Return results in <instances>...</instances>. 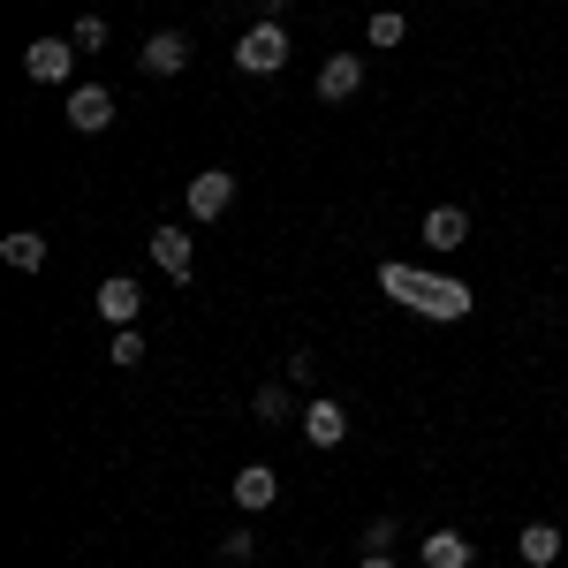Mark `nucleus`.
Returning <instances> with one entry per match:
<instances>
[{"label":"nucleus","mask_w":568,"mask_h":568,"mask_svg":"<svg viewBox=\"0 0 568 568\" xmlns=\"http://www.w3.org/2000/svg\"><path fill=\"white\" fill-rule=\"evenodd\" d=\"M379 288H387L394 304L425 311L439 326H455V318H470V288L463 281H447V273H409V265H379Z\"/></svg>","instance_id":"obj_1"},{"label":"nucleus","mask_w":568,"mask_h":568,"mask_svg":"<svg viewBox=\"0 0 568 568\" xmlns=\"http://www.w3.org/2000/svg\"><path fill=\"white\" fill-rule=\"evenodd\" d=\"M235 69H243V77H273V69H288V23H251V31L235 39Z\"/></svg>","instance_id":"obj_2"},{"label":"nucleus","mask_w":568,"mask_h":568,"mask_svg":"<svg viewBox=\"0 0 568 568\" xmlns=\"http://www.w3.org/2000/svg\"><path fill=\"white\" fill-rule=\"evenodd\" d=\"M182 205H190V220H197V227L227 220V205H235V175H227V168H205V175H190Z\"/></svg>","instance_id":"obj_3"},{"label":"nucleus","mask_w":568,"mask_h":568,"mask_svg":"<svg viewBox=\"0 0 568 568\" xmlns=\"http://www.w3.org/2000/svg\"><path fill=\"white\" fill-rule=\"evenodd\" d=\"M23 77L31 84H69L77 77V39H31L23 45Z\"/></svg>","instance_id":"obj_4"},{"label":"nucleus","mask_w":568,"mask_h":568,"mask_svg":"<svg viewBox=\"0 0 568 568\" xmlns=\"http://www.w3.org/2000/svg\"><path fill=\"white\" fill-rule=\"evenodd\" d=\"M190 53H197L190 31H152V39L136 45V69H144V77H182V69H190Z\"/></svg>","instance_id":"obj_5"},{"label":"nucleus","mask_w":568,"mask_h":568,"mask_svg":"<svg viewBox=\"0 0 568 568\" xmlns=\"http://www.w3.org/2000/svg\"><path fill=\"white\" fill-rule=\"evenodd\" d=\"M227 500H235L243 516H265V508L281 500V470H273V463H243L235 485H227Z\"/></svg>","instance_id":"obj_6"},{"label":"nucleus","mask_w":568,"mask_h":568,"mask_svg":"<svg viewBox=\"0 0 568 568\" xmlns=\"http://www.w3.org/2000/svg\"><path fill=\"white\" fill-rule=\"evenodd\" d=\"M114 91L106 84H69V130H84V136H99V130H114Z\"/></svg>","instance_id":"obj_7"},{"label":"nucleus","mask_w":568,"mask_h":568,"mask_svg":"<svg viewBox=\"0 0 568 568\" xmlns=\"http://www.w3.org/2000/svg\"><path fill=\"white\" fill-rule=\"evenodd\" d=\"M152 265L182 288V281L197 273V243H190V227H152Z\"/></svg>","instance_id":"obj_8"},{"label":"nucleus","mask_w":568,"mask_h":568,"mask_svg":"<svg viewBox=\"0 0 568 568\" xmlns=\"http://www.w3.org/2000/svg\"><path fill=\"white\" fill-rule=\"evenodd\" d=\"M304 439L311 447H342L349 439V402H334V394L304 402Z\"/></svg>","instance_id":"obj_9"},{"label":"nucleus","mask_w":568,"mask_h":568,"mask_svg":"<svg viewBox=\"0 0 568 568\" xmlns=\"http://www.w3.org/2000/svg\"><path fill=\"white\" fill-rule=\"evenodd\" d=\"M470 561H478L470 530H425V546H417V568H470Z\"/></svg>","instance_id":"obj_10"},{"label":"nucleus","mask_w":568,"mask_h":568,"mask_svg":"<svg viewBox=\"0 0 568 568\" xmlns=\"http://www.w3.org/2000/svg\"><path fill=\"white\" fill-rule=\"evenodd\" d=\"M356 91H364V61H356V53H334V61H318V99H326V106H349Z\"/></svg>","instance_id":"obj_11"},{"label":"nucleus","mask_w":568,"mask_h":568,"mask_svg":"<svg viewBox=\"0 0 568 568\" xmlns=\"http://www.w3.org/2000/svg\"><path fill=\"white\" fill-rule=\"evenodd\" d=\"M561 546H568L561 524H524V530H516V554H524V568H554V561H561Z\"/></svg>","instance_id":"obj_12"},{"label":"nucleus","mask_w":568,"mask_h":568,"mask_svg":"<svg viewBox=\"0 0 568 568\" xmlns=\"http://www.w3.org/2000/svg\"><path fill=\"white\" fill-rule=\"evenodd\" d=\"M425 243H433V251H463V243H470V213H463V205H433V213H425Z\"/></svg>","instance_id":"obj_13"},{"label":"nucleus","mask_w":568,"mask_h":568,"mask_svg":"<svg viewBox=\"0 0 568 568\" xmlns=\"http://www.w3.org/2000/svg\"><path fill=\"white\" fill-rule=\"evenodd\" d=\"M136 311H144V288L114 273V281L99 288V318H106V326H136Z\"/></svg>","instance_id":"obj_14"},{"label":"nucleus","mask_w":568,"mask_h":568,"mask_svg":"<svg viewBox=\"0 0 568 568\" xmlns=\"http://www.w3.org/2000/svg\"><path fill=\"white\" fill-rule=\"evenodd\" d=\"M0 258L16 265V273H45V235H39V227H16V235H0Z\"/></svg>","instance_id":"obj_15"},{"label":"nucleus","mask_w":568,"mask_h":568,"mask_svg":"<svg viewBox=\"0 0 568 568\" xmlns=\"http://www.w3.org/2000/svg\"><path fill=\"white\" fill-rule=\"evenodd\" d=\"M144 349H152V342H144L136 326H114V342H106V364H122V372H136V364H144Z\"/></svg>","instance_id":"obj_16"},{"label":"nucleus","mask_w":568,"mask_h":568,"mask_svg":"<svg viewBox=\"0 0 568 568\" xmlns=\"http://www.w3.org/2000/svg\"><path fill=\"white\" fill-rule=\"evenodd\" d=\"M364 39H372V45H402V39H409V16H394V8H379V16L364 23Z\"/></svg>","instance_id":"obj_17"},{"label":"nucleus","mask_w":568,"mask_h":568,"mask_svg":"<svg viewBox=\"0 0 568 568\" xmlns=\"http://www.w3.org/2000/svg\"><path fill=\"white\" fill-rule=\"evenodd\" d=\"M251 417L258 425H288V387H258L251 394Z\"/></svg>","instance_id":"obj_18"},{"label":"nucleus","mask_w":568,"mask_h":568,"mask_svg":"<svg viewBox=\"0 0 568 568\" xmlns=\"http://www.w3.org/2000/svg\"><path fill=\"white\" fill-rule=\"evenodd\" d=\"M402 546V516H372L364 524V554H394Z\"/></svg>","instance_id":"obj_19"},{"label":"nucleus","mask_w":568,"mask_h":568,"mask_svg":"<svg viewBox=\"0 0 568 568\" xmlns=\"http://www.w3.org/2000/svg\"><path fill=\"white\" fill-rule=\"evenodd\" d=\"M69 39H77V53H106V16H77Z\"/></svg>","instance_id":"obj_20"},{"label":"nucleus","mask_w":568,"mask_h":568,"mask_svg":"<svg viewBox=\"0 0 568 568\" xmlns=\"http://www.w3.org/2000/svg\"><path fill=\"white\" fill-rule=\"evenodd\" d=\"M251 554H258L251 530H227V538H220V561H251Z\"/></svg>","instance_id":"obj_21"},{"label":"nucleus","mask_w":568,"mask_h":568,"mask_svg":"<svg viewBox=\"0 0 568 568\" xmlns=\"http://www.w3.org/2000/svg\"><path fill=\"white\" fill-rule=\"evenodd\" d=\"M311 372H318V356H311V349L288 356V387H311Z\"/></svg>","instance_id":"obj_22"},{"label":"nucleus","mask_w":568,"mask_h":568,"mask_svg":"<svg viewBox=\"0 0 568 568\" xmlns=\"http://www.w3.org/2000/svg\"><path fill=\"white\" fill-rule=\"evenodd\" d=\"M288 8L296 0H258V23H288Z\"/></svg>","instance_id":"obj_23"},{"label":"nucleus","mask_w":568,"mask_h":568,"mask_svg":"<svg viewBox=\"0 0 568 568\" xmlns=\"http://www.w3.org/2000/svg\"><path fill=\"white\" fill-rule=\"evenodd\" d=\"M356 568H394V554H364V561H356Z\"/></svg>","instance_id":"obj_24"}]
</instances>
